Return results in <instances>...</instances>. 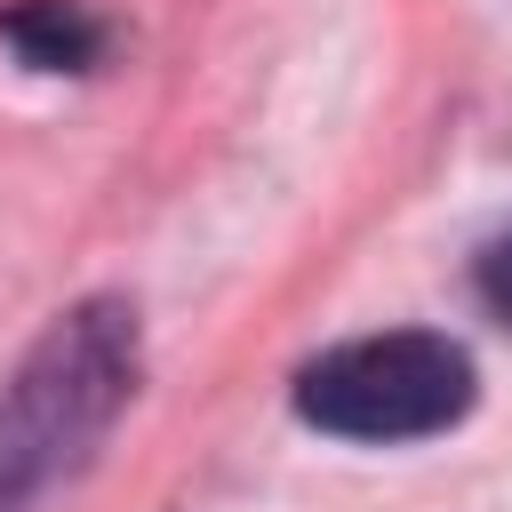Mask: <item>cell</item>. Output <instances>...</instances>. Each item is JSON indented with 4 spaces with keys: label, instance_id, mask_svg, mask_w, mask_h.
<instances>
[{
    "label": "cell",
    "instance_id": "1",
    "mask_svg": "<svg viewBox=\"0 0 512 512\" xmlns=\"http://www.w3.org/2000/svg\"><path fill=\"white\" fill-rule=\"evenodd\" d=\"M144 336L128 296H88L40 328V344L0 384V512H40L88 472L120 408L136 400Z\"/></svg>",
    "mask_w": 512,
    "mask_h": 512
},
{
    "label": "cell",
    "instance_id": "2",
    "mask_svg": "<svg viewBox=\"0 0 512 512\" xmlns=\"http://www.w3.org/2000/svg\"><path fill=\"white\" fill-rule=\"evenodd\" d=\"M472 352L440 328L352 336L296 368V416L328 440H432L472 408Z\"/></svg>",
    "mask_w": 512,
    "mask_h": 512
},
{
    "label": "cell",
    "instance_id": "3",
    "mask_svg": "<svg viewBox=\"0 0 512 512\" xmlns=\"http://www.w3.org/2000/svg\"><path fill=\"white\" fill-rule=\"evenodd\" d=\"M0 40L32 72H88L104 56V24L80 0H8L0 8Z\"/></svg>",
    "mask_w": 512,
    "mask_h": 512
},
{
    "label": "cell",
    "instance_id": "4",
    "mask_svg": "<svg viewBox=\"0 0 512 512\" xmlns=\"http://www.w3.org/2000/svg\"><path fill=\"white\" fill-rule=\"evenodd\" d=\"M472 288H480V304H488V312L512 328V232L480 248V264H472Z\"/></svg>",
    "mask_w": 512,
    "mask_h": 512
}]
</instances>
